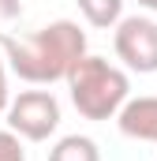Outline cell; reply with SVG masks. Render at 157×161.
<instances>
[{
    "mask_svg": "<svg viewBox=\"0 0 157 161\" xmlns=\"http://www.w3.org/2000/svg\"><path fill=\"white\" fill-rule=\"evenodd\" d=\"M8 56H4V49H0V113H8V105H11V90H8Z\"/></svg>",
    "mask_w": 157,
    "mask_h": 161,
    "instance_id": "10",
    "label": "cell"
},
{
    "mask_svg": "<svg viewBox=\"0 0 157 161\" xmlns=\"http://www.w3.org/2000/svg\"><path fill=\"white\" fill-rule=\"evenodd\" d=\"M138 8H146V11H157V0H138Z\"/></svg>",
    "mask_w": 157,
    "mask_h": 161,
    "instance_id": "11",
    "label": "cell"
},
{
    "mask_svg": "<svg viewBox=\"0 0 157 161\" xmlns=\"http://www.w3.org/2000/svg\"><path fill=\"white\" fill-rule=\"evenodd\" d=\"M4 116H8V127L19 139L45 142L60 127V101L52 97V90H23L19 97H11Z\"/></svg>",
    "mask_w": 157,
    "mask_h": 161,
    "instance_id": "3",
    "label": "cell"
},
{
    "mask_svg": "<svg viewBox=\"0 0 157 161\" xmlns=\"http://www.w3.org/2000/svg\"><path fill=\"white\" fill-rule=\"evenodd\" d=\"M75 4L94 30H116V23L123 19V0H75Z\"/></svg>",
    "mask_w": 157,
    "mask_h": 161,
    "instance_id": "6",
    "label": "cell"
},
{
    "mask_svg": "<svg viewBox=\"0 0 157 161\" xmlns=\"http://www.w3.org/2000/svg\"><path fill=\"white\" fill-rule=\"evenodd\" d=\"M19 23H23V0H0V49L15 38Z\"/></svg>",
    "mask_w": 157,
    "mask_h": 161,
    "instance_id": "8",
    "label": "cell"
},
{
    "mask_svg": "<svg viewBox=\"0 0 157 161\" xmlns=\"http://www.w3.org/2000/svg\"><path fill=\"white\" fill-rule=\"evenodd\" d=\"M49 161H101V150L90 135H64L49 150Z\"/></svg>",
    "mask_w": 157,
    "mask_h": 161,
    "instance_id": "7",
    "label": "cell"
},
{
    "mask_svg": "<svg viewBox=\"0 0 157 161\" xmlns=\"http://www.w3.org/2000/svg\"><path fill=\"white\" fill-rule=\"evenodd\" d=\"M112 49L127 71L154 75L157 71V23L146 15H123L112 30Z\"/></svg>",
    "mask_w": 157,
    "mask_h": 161,
    "instance_id": "4",
    "label": "cell"
},
{
    "mask_svg": "<svg viewBox=\"0 0 157 161\" xmlns=\"http://www.w3.org/2000/svg\"><path fill=\"white\" fill-rule=\"evenodd\" d=\"M120 135L135 139V142H157V94H138L127 97V105L116 116Z\"/></svg>",
    "mask_w": 157,
    "mask_h": 161,
    "instance_id": "5",
    "label": "cell"
},
{
    "mask_svg": "<svg viewBox=\"0 0 157 161\" xmlns=\"http://www.w3.org/2000/svg\"><path fill=\"white\" fill-rule=\"evenodd\" d=\"M11 75L30 86H52L71 75L78 60L86 56V30L71 19H56L30 34H15L4 45Z\"/></svg>",
    "mask_w": 157,
    "mask_h": 161,
    "instance_id": "1",
    "label": "cell"
},
{
    "mask_svg": "<svg viewBox=\"0 0 157 161\" xmlns=\"http://www.w3.org/2000/svg\"><path fill=\"white\" fill-rule=\"evenodd\" d=\"M68 94H71V105L78 109L82 120H116L120 109L127 105L131 97V79L127 71L109 64L105 56H82L71 75H68Z\"/></svg>",
    "mask_w": 157,
    "mask_h": 161,
    "instance_id": "2",
    "label": "cell"
},
{
    "mask_svg": "<svg viewBox=\"0 0 157 161\" xmlns=\"http://www.w3.org/2000/svg\"><path fill=\"white\" fill-rule=\"evenodd\" d=\"M0 161H26L23 139H19L11 127H4V131H0Z\"/></svg>",
    "mask_w": 157,
    "mask_h": 161,
    "instance_id": "9",
    "label": "cell"
}]
</instances>
